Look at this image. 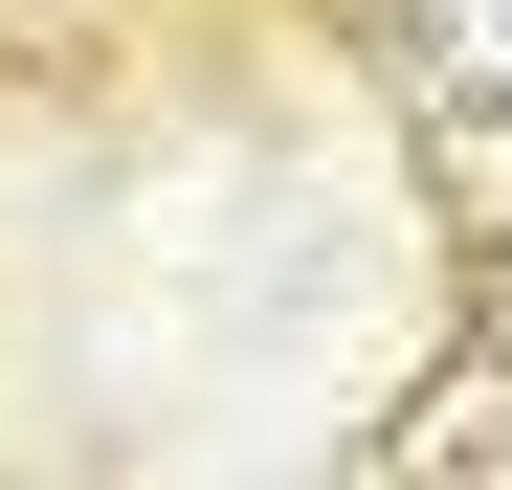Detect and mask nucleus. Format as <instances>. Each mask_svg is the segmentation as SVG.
I'll return each instance as SVG.
<instances>
[{"label": "nucleus", "instance_id": "f257e3e1", "mask_svg": "<svg viewBox=\"0 0 512 490\" xmlns=\"http://www.w3.org/2000/svg\"><path fill=\"white\" fill-rule=\"evenodd\" d=\"M401 67L446 112H512V0H401Z\"/></svg>", "mask_w": 512, "mask_h": 490}, {"label": "nucleus", "instance_id": "f03ea898", "mask_svg": "<svg viewBox=\"0 0 512 490\" xmlns=\"http://www.w3.org/2000/svg\"><path fill=\"white\" fill-rule=\"evenodd\" d=\"M446 446H468V468L512 446V379H490V357H468V379H423V424H379V468H446Z\"/></svg>", "mask_w": 512, "mask_h": 490}]
</instances>
